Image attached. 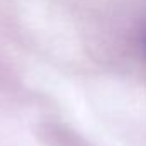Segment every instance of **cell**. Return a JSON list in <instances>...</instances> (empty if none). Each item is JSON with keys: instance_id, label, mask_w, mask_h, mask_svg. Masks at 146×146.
Masks as SVG:
<instances>
[{"instance_id": "1", "label": "cell", "mask_w": 146, "mask_h": 146, "mask_svg": "<svg viewBox=\"0 0 146 146\" xmlns=\"http://www.w3.org/2000/svg\"><path fill=\"white\" fill-rule=\"evenodd\" d=\"M141 49H143V54L146 60V29L143 31V36H141Z\"/></svg>"}]
</instances>
